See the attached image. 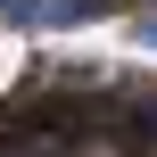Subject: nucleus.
I'll use <instances>...</instances> for the list:
<instances>
[{
    "label": "nucleus",
    "mask_w": 157,
    "mask_h": 157,
    "mask_svg": "<svg viewBox=\"0 0 157 157\" xmlns=\"http://www.w3.org/2000/svg\"><path fill=\"white\" fill-rule=\"evenodd\" d=\"M0 17L8 25H41V8H25V0H0Z\"/></svg>",
    "instance_id": "obj_1"
},
{
    "label": "nucleus",
    "mask_w": 157,
    "mask_h": 157,
    "mask_svg": "<svg viewBox=\"0 0 157 157\" xmlns=\"http://www.w3.org/2000/svg\"><path fill=\"white\" fill-rule=\"evenodd\" d=\"M141 41H149V50H157V25H141Z\"/></svg>",
    "instance_id": "obj_2"
}]
</instances>
